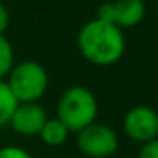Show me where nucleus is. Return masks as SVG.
<instances>
[{"label":"nucleus","mask_w":158,"mask_h":158,"mask_svg":"<svg viewBox=\"0 0 158 158\" xmlns=\"http://www.w3.org/2000/svg\"><path fill=\"white\" fill-rule=\"evenodd\" d=\"M77 46L89 63L95 66H110L123 58L126 38L123 29L95 17L80 27Z\"/></svg>","instance_id":"nucleus-1"},{"label":"nucleus","mask_w":158,"mask_h":158,"mask_svg":"<svg viewBox=\"0 0 158 158\" xmlns=\"http://www.w3.org/2000/svg\"><path fill=\"white\" fill-rule=\"evenodd\" d=\"M99 104L90 89L83 85H72L60 95L56 106V117L68 127L70 133H78L95 123Z\"/></svg>","instance_id":"nucleus-2"},{"label":"nucleus","mask_w":158,"mask_h":158,"mask_svg":"<svg viewBox=\"0 0 158 158\" xmlns=\"http://www.w3.org/2000/svg\"><path fill=\"white\" fill-rule=\"evenodd\" d=\"M5 82L19 104L38 102L46 94L49 77L41 63L26 60L12 66Z\"/></svg>","instance_id":"nucleus-3"},{"label":"nucleus","mask_w":158,"mask_h":158,"mask_svg":"<svg viewBox=\"0 0 158 158\" xmlns=\"http://www.w3.org/2000/svg\"><path fill=\"white\" fill-rule=\"evenodd\" d=\"M77 146L89 158H109L119 148V138L110 126L92 123L77 133Z\"/></svg>","instance_id":"nucleus-4"},{"label":"nucleus","mask_w":158,"mask_h":158,"mask_svg":"<svg viewBox=\"0 0 158 158\" xmlns=\"http://www.w3.org/2000/svg\"><path fill=\"white\" fill-rule=\"evenodd\" d=\"M146 15V5L143 0H110L97 9V19L117 26L119 29L136 27Z\"/></svg>","instance_id":"nucleus-5"},{"label":"nucleus","mask_w":158,"mask_h":158,"mask_svg":"<svg viewBox=\"0 0 158 158\" xmlns=\"http://www.w3.org/2000/svg\"><path fill=\"white\" fill-rule=\"evenodd\" d=\"M123 129L129 139L143 144L158 138V112L148 106H134L124 114Z\"/></svg>","instance_id":"nucleus-6"},{"label":"nucleus","mask_w":158,"mask_h":158,"mask_svg":"<svg viewBox=\"0 0 158 158\" xmlns=\"http://www.w3.org/2000/svg\"><path fill=\"white\" fill-rule=\"evenodd\" d=\"M46 119H48V114L43 106H39L38 102H24L17 104L10 121H9V126L21 136L31 138L39 136Z\"/></svg>","instance_id":"nucleus-7"},{"label":"nucleus","mask_w":158,"mask_h":158,"mask_svg":"<svg viewBox=\"0 0 158 158\" xmlns=\"http://www.w3.org/2000/svg\"><path fill=\"white\" fill-rule=\"evenodd\" d=\"M68 134H70L68 127L58 117H48L41 129V133H39V138H41V141L44 144L56 148V146H61V144L66 143Z\"/></svg>","instance_id":"nucleus-8"},{"label":"nucleus","mask_w":158,"mask_h":158,"mask_svg":"<svg viewBox=\"0 0 158 158\" xmlns=\"http://www.w3.org/2000/svg\"><path fill=\"white\" fill-rule=\"evenodd\" d=\"M17 104H19L17 99L10 92L7 82L5 80H0V127L9 124V121H10Z\"/></svg>","instance_id":"nucleus-9"},{"label":"nucleus","mask_w":158,"mask_h":158,"mask_svg":"<svg viewBox=\"0 0 158 158\" xmlns=\"http://www.w3.org/2000/svg\"><path fill=\"white\" fill-rule=\"evenodd\" d=\"M14 65V48L4 34H0V80L7 78Z\"/></svg>","instance_id":"nucleus-10"},{"label":"nucleus","mask_w":158,"mask_h":158,"mask_svg":"<svg viewBox=\"0 0 158 158\" xmlns=\"http://www.w3.org/2000/svg\"><path fill=\"white\" fill-rule=\"evenodd\" d=\"M138 158H158V138L141 144Z\"/></svg>","instance_id":"nucleus-11"},{"label":"nucleus","mask_w":158,"mask_h":158,"mask_svg":"<svg viewBox=\"0 0 158 158\" xmlns=\"http://www.w3.org/2000/svg\"><path fill=\"white\" fill-rule=\"evenodd\" d=\"M0 158H32V156L24 150V148L9 144V146L0 148Z\"/></svg>","instance_id":"nucleus-12"},{"label":"nucleus","mask_w":158,"mask_h":158,"mask_svg":"<svg viewBox=\"0 0 158 158\" xmlns=\"http://www.w3.org/2000/svg\"><path fill=\"white\" fill-rule=\"evenodd\" d=\"M9 22H10V15L9 10L4 4H0V34H4L9 27Z\"/></svg>","instance_id":"nucleus-13"},{"label":"nucleus","mask_w":158,"mask_h":158,"mask_svg":"<svg viewBox=\"0 0 158 158\" xmlns=\"http://www.w3.org/2000/svg\"><path fill=\"white\" fill-rule=\"evenodd\" d=\"M155 14H156V17H158V0L155 2Z\"/></svg>","instance_id":"nucleus-14"}]
</instances>
